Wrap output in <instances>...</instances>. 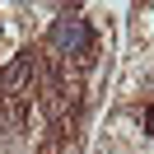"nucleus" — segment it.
I'll use <instances>...</instances> for the list:
<instances>
[{
    "label": "nucleus",
    "mask_w": 154,
    "mask_h": 154,
    "mask_svg": "<svg viewBox=\"0 0 154 154\" xmlns=\"http://www.w3.org/2000/svg\"><path fill=\"white\" fill-rule=\"evenodd\" d=\"M145 126H149V135H154V107H145Z\"/></svg>",
    "instance_id": "obj_3"
},
{
    "label": "nucleus",
    "mask_w": 154,
    "mask_h": 154,
    "mask_svg": "<svg viewBox=\"0 0 154 154\" xmlns=\"http://www.w3.org/2000/svg\"><path fill=\"white\" fill-rule=\"evenodd\" d=\"M38 70H42L38 51H19V56H14L10 66L0 70V89H5L10 98H23V94H33V79H38Z\"/></svg>",
    "instance_id": "obj_2"
},
{
    "label": "nucleus",
    "mask_w": 154,
    "mask_h": 154,
    "mask_svg": "<svg viewBox=\"0 0 154 154\" xmlns=\"http://www.w3.org/2000/svg\"><path fill=\"white\" fill-rule=\"evenodd\" d=\"M51 47H61L66 56H79L84 66L94 61V38H89V23L79 19V14L56 19V28H51Z\"/></svg>",
    "instance_id": "obj_1"
}]
</instances>
